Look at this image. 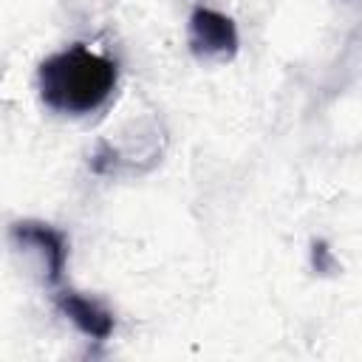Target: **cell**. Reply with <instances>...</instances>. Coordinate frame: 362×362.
I'll return each instance as SVG.
<instances>
[{
	"mask_svg": "<svg viewBox=\"0 0 362 362\" xmlns=\"http://www.w3.org/2000/svg\"><path fill=\"white\" fill-rule=\"evenodd\" d=\"M59 308L82 334H88L93 339H107L110 331H113V314L90 297H82L76 291H62L59 294Z\"/></svg>",
	"mask_w": 362,
	"mask_h": 362,
	"instance_id": "277c9868",
	"label": "cell"
},
{
	"mask_svg": "<svg viewBox=\"0 0 362 362\" xmlns=\"http://www.w3.org/2000/svg\"><path fill=\"white\" fill-rule=\"evenodd\" d=\"M314 266H317V272H328V269H334V260H331L325 243H314Z\"/></svg>",
	"mask_w": 362,
	"mask_h": 362,
	"instance_id": "5b68a950",
	"label": "cell"
},
{
	"mask_svg": "<svg viewBox=\"0 0 362 362\" xmlns=\"http://www.w3.org/2000/svg\"><path fill=\"white\" fill-rule=\"evenodd\" d=\"M11 235L17 240H23L25 246H34L42 260H45V272H48V280L57 283L62 277V269H65V257H68V246H65V238L45 226V223H34V221H25V223H14Z\"/></svg>",
	"mask_w": 362,
	"mask_h": 362,
	"instance_id": "3957f363",
	"label": "cell"
},
{
	"mask_svg": "<svg viewBox=\"0 0 362 362\" xmlns=\"http://www.w3.org/2000/svg\"><path fill=\"white\" fill-rule=\"evenodd\" d=\"M189 48L204 59H229L238 51V28L215 8H195L189 17Z\"/></svg>",
	"mask_w": 362,
	"mask_h": 362,
	"instance_id": "7a4b0ae2",
	"label": "cell"
},
{
	"mask_svg": "<svg viewBox=\"0 0 362 362\" xmlns=\"http://www.w3.org/2000/svg\"><path fill=\"white\" fill-rule=\"evenodd\" d=\"M40 96L51 110L82 116L105 105V99L116 88V65L88 51L85 45H74L48 57L37 74Z\"/></svg>",
	"mask_w": 362,
	"mask_h": 362,
	"instance_id": "6da1fadb",
	"label": "cell"
}]
</instances>
